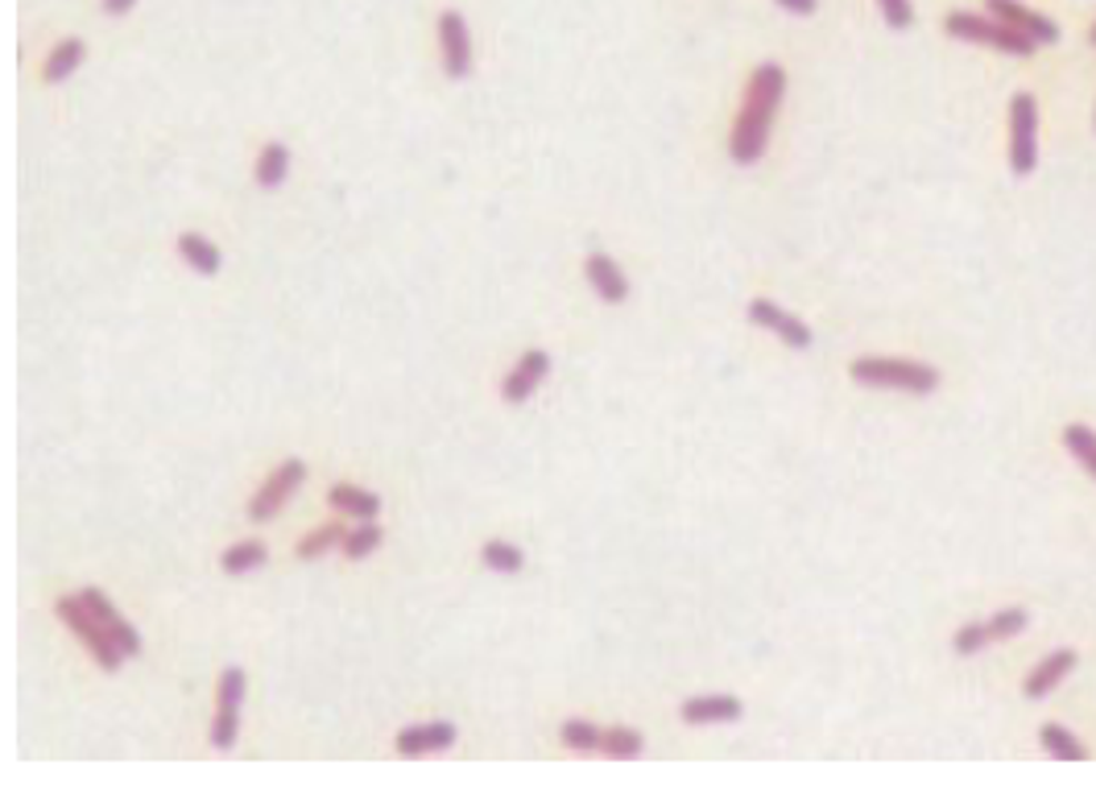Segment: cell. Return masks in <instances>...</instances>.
<instances>
[{
    "mask_svg": "<svg viewBox=\"0 0 1096 786\" xmlns=\"http://www.w3.org/2000/svg\"><path fill=\"white\" fill-rule=\"evenodd\" d=\"M646 749V737L637 733V728H604V742H601V754L616 757V762H630Z\"/></svg>",
    "mask_w": 1096,
    "mask_h": 786,
    "instance_id": "cell-26",
    "label": "cell"
},
{
    "mask_svg": "<svg viewBox=\"0 0 1096 786\" xmlns=\"http://www.w3.org/2000/svg\"><path fill=\"white\" fill-rule=\"evenodd\" d=\"M750 323L753 328H762V332L778 335L782 344H791V349H812V328L803 323L798 315H791L786 306H778L774 299H750Z\"/></svg>",
    "mask_w": 1096,
    "mask_h": 786,
    "instance_id": "cell-7",
    "label": "cell"
},
{
    "mask_svg": "<svg viewBox=\"0 0 1096 786\" xmlns=\"http://www.w3.org/2000/svg\"><path fill=\"white\" fill-rule=\"evenodd\" d=\"M302 481H306V464H302V460H285L282 468L257 488V497L249 501V517H253V522H270Z\"/></svg>",
    "mask_w": 1096,
    "mask_h": 786,
    "instance_id": "cell-8",
    "label": "cell"
},
{
    "mask_svg": "<svg viewBox=\"0 0 1096 786\" xmlns=\"http://www.w3.org/2000/svg\"><path fill=\"white\" fill-rule=\"evenodd\" d=\"M344 534L348 530L344 526H319V530H311L306 538L299 543V560H319V555H328L331 546H344Z\"/></svg>",
    "mask_w": 1096,
    "mask_h": 786,
    "instance_id": "cell-28",
    "label": "cell"
},
{
    "mask_svg": "<svg viewBox=\"0 0 1096 786\" xmlns=\"http://www.w3.org/2000/svg\"><path fill=\"white\" fill-rule=\"evenodd\" d=\"M741 699L736 696H687L678 704V716H683V725L691 728H704V725H728V720H741Z\"/></svg>",
    "mask_w": 1096,
    "mask_h": 786,
    "instance_id": "cell-12",
    "label": "cell"
},
{
    "mask_svg": "<svg viewBox=\"0 0 1096 786\" xmlns=\"http://www.w3.org/2000/svg\"><path fill=\"white\" fill-rule=\"evenodd\" d=\"M179 258L187 261V265H191L195 273H203V278L220 273V265H224L220 249H215L208 236H199V232H182V236H179Z\"/></svg>",
    "mask_w": 1096,
    "mask_h": 786,
    "instance_id": "cell-19",
    "label": "cell"
},
{
    "mask_svg": "<svg viewBox=\"0 0 1096 786\" xmlns=\"http://www.w3.org/2000/svg\"><path fill=\"white\" fill-rule=\"evenodd\" d=\"M241 699H244V671L228 666L215 687V720H211V745L215 749H232L237 745V728H241Z\"/></svg>",
    "mask_w": 1096,
    "mask_h": 786,
    "instance_id": "cell-6",
    "label": "cell"
},
{
    "mask_svg": "<svg viewBox=\"0 0 1096 786\" xmlns=\"http://www.w3.org/2000/svg\"><path fill=\"white\" fill-rule=\"evenodd\" d=\"M1072 666H1076V651H1052L1043 663H1035V671H1030L1026 683H1022V692L1030 699H1047L1055 687L1072 675Z\"/></svg>",
    "mask_w": 1096,
    "mask_h": 786,
    "instance_id": "cell-16",
    "label": "cell"
},
{
    "mask_svg": "<svg viewBox=\"0 0 1096 786\" xmlns=\"http://www.w3.org/2000/svg\"><path fill=\"white\" fill-rule=\"evenodd\" d=\"M285 174H290V145L285 141H270L265 150L257 153V182L273 191V187H282Z\"/></svg>",
    "mask_w": 1096,
    "mask_h": 786,
    "instance_id": "cell-20",
    "label": "cell"
},
{
    "mask_svg": "<svg viewBox=\"0 0 1096 786\" xmlns=\"http://www.w3.org/2000/svg\"><path fill=\"white\" fill-rule=\"evenodd\" d=\"M481 563L489 572H501V575H517L526 567V551L517 543H505V538H489L481 546Z\"/></svg>",
    "mask_w": 1096,
    "mask_h": 786,
    "instance_id": "cell-23",
    "label": "cell"
},
{
    "mask_svg": "<svg viewBox=\"0 0 1096 786\" xmlns=\"http://www.w3.org/2000/svg\"><path fill=\"white\" fill-rule=\"evenodd\" d=\"M889 30H911L915 26V4L911 0H877Z\"/></svg>",
    "mask_w": 1096,
    "mask_h": 786,
    "instance_id": "cell-31",
    "label": "cell"
},
{
    "mask_svg": "<svg viewBox=\"0 0 1096 786\" xmlns=\"http://www.w3.org/2000/svg\"><path fill=\"white\" fill-rule=\"evenodd\" d=\"M439 50H443V67L451 79H464L472 67V38H467V21L455 9L439 13Z\"/></svg>",
    "mask_w": 1096,
    "mask_h": 786,
    "instance_id": "cell-10",
    "label": "cell"
},
{
    "mask_svg": "<svg viewBox=\"0 0 1096 786\" xmlns=\"http://www.w3.org/2000/svg\"><path fill=\"white\" fill-rule=\"evenodd\" d=\"M778 9H786V13L795 17H812L820 9V0H778Z\"/></svg>",
    "mask_w": 1096,
    "mask_h": 786,
    "instance_id": "cell-32",
    "label": "cell"
},
{
    "mask_svg": "<svg viewBox=\"0 0 1096 786\" xmlns=\"http://www.w3.org/2000/svg\"><path fill=\"white\" fill-rule=\"evenodd\" d=\"M989 642H993L989 625H985V621H968V625H961L956 637H952V651L956 654H981Z\"/></svg>",
    "mask_w": 1096,
    "mask_h": 786,
    "instance_id": "cell-30",
    "label": "cell"
},
{
    "mask_svg": "<svg viewBox=\"0 0 1096 786\" xmlns=\"http://www.w3.org/2000/svg\"><path fill=\"white\" fill-rule=\"evenodd\" d=\"M261 563H270V546L261 543V538H244V543L228 546L224 555H220V567L228 575H244V572H257Z\"/></svg>",
    "mask_w": 1096,
    "mask_h": 786,
    "instance_id": "cell-21",
    "label": "cell"
},
{
    "mask_svg": "<svg viewBox=\"0 0 1096 786\" xmlns=\"http://www.w3.org/2000/svg\"><path fill=\"white\" fill-rule=\"evenodd\" d=\"M328 505L331 510H340V514H352V517H376L381 510V497L369 493V488H356V484H331L328 488Z\"/></svg>",
    "mask_w": 1096,
    "mask_h": 786,
    "instance_id": "cell-17",
    "label": "cell"
},
{
    "mask_svg": "<svg viewBox=\"0 0 1096 786\" xmlns=\"http://www.w3.org/2000/svg\"><path fill=\"white\" fill-rule=\"evenodd\" d=\"M79 62H83V42H79V38H62V42L54 46L50 54H46L42 79H46V83H62V79L76 71Z\"/></svg>",
    "mask_w": 1096,
    "mask_h": 786,
    "instance_id": "cell-22",
    "label": "cell"
},
{
    "mask_svg": "<svg viewBox=\"0 0 1096 786\" xmlns=\"http://www.w3.org/2000/svg\"><path fill=\"white\" fill-rule=\"evenodd\" d=\"M1088 42H1093V46H1096V26H1093V30H1088Z\"/></svg>",
    "mask_w": 1096,
    "mask_h": 786,
    "instance_id": "cell-34",
    "label": "cell"
},
{
    "mask_svg": "<svg viewBox=\"0 0 1096 786\" xmlns=\"http://www.w3.org/2000/svg\"><path fill=\"white\" fill-rule=\"evenodd\" d=\"M1009 167L1014 174H1030L1038 167V100L1030 91L1009 100Z\"/></svg>",
    "mask_w": 1096,
    "mask_h": 786,
    "instance_id": "cell-5",
    "label": "cell"
},
{
    "mask_svg": "<svg viewBox=\"0 0 1096 786\" xmlns=\"http://www.w3.org/2000/svg\"><path fill=\"white\" fill-rule=\"evenodd\" d=\"M1064 447L1076 455V464H1080L1088 476H1096V431L1084 423H1072L1064 426Z\"/></svg>",
    "mask_w": 1096,
    "mask_h": 786,
    "instance_id": "cell-24",
    "label": "cell"
},
{
    "mask_svg": "<svg viewBox=\"0 0 1096 786\" xmlns=\"http://www.w3.org/2000/svg\"><path fill=\"white\" fill-rule=\"evenodd\" d=\"M100 4H104V13L121 17V13H129V9H133L137 0H100Z\"/></svg>",
    "mask_w": 1096,
    "mask_h": 786,
    "instance_id": "cell-33",
    "label": "cell"
},
{
    "mask_svg": "<svg viewBox=\"0 0 1096 786\" xmlns=\"http://www.w3.org/2000/svg\"><path fill=\"white\" fill-rule=\"evenodd\" d=\"M985 9H989V17L1006 21L1009 30L1026 33L1030 42H1038V46H1055V42H1059V26H1055L1052 17H1043V13H1035V9H1026L1022 0H985Z\"/></svg>",
    "mask_w": 1096,
    "mask_h": 786,
    "instance_id": "cell-9",
    "label": "cell"
},
{
    "mask_svg": "<svg viewBox=\"0 0 1096 786\" xmlns=\"http://www.w3.org/2000/svg\"><path fill=\"white\" fill-rule=\"evenodd\" d=\"M398 754L406 757H422V754H439V749H451L455 745V725L451 720H435V725H410L398 733Z\"/></svg>",
    "mask_w": 1096,
    "mask_h": 786,
    "instance_id": "cell-14",
    "label": "cell"
},
{
    "mask_svg": "<svg viewBox=\"0 0 1096 786\" xmlns=\"http://www.w3.org/2000/svg\"><path fill=\"white\" fill-rule=\"evenodd\" d=\"M782 95H786V71H782L778 62H762L750 75L741 117L733 121V133H728V153H733L736 167H753L766 153L770 124L778 117Z\"/></svg>",
    "mask_w": 1096,
    "mask_h": 786,
    "instance_id": "cell-1",
    "label": "cell"
},
{
    "mask_svg": "<svg viewBox=\"0 0 1096 786\" xmlns=\"http://www.w3.org/2000/svg\"><path fill=\"white\" fill-rule=\"evenodd\" d=\"M551 373V356L542 349H530L522 361H517V369H513L510 377L501 381V397L510 402V406H522L526 397H534V390L542 385V377Z\"/></svg>",
    "mask_w": 1096,
    "mask_h": 786,
    "instance_id": "cell-11",
    "label": "cell"
},
{
    "mask_svg": "<svg viewBox=\"0 0 1096 786\" xmlns=\"http://www.w3.org/2000/svg\"><path fill=\"white\" fill-rule=\"evenodd\" d=\"M584 273H587V282H592V290L601 294V303L621 306L625 299H630V278L621 273V265H616L613 258L592 253V258L584 261Z\"/></svg>",
    "mask_w": 1096,
    "mask_h": 786,
    "instance_id": "cell-15",
    "label": "cell"
},
{
    "mask_svg": "<svg viewBox=\"0 0 1096 786\" xmlns=\"http://www.w3.org/2000/svg\"><path fill=\"white\" fill-rule=\"evenodd\" d=\"M989 637L993 642H1006V637H1018L1026 625H1030V617H1026V608H997L989 621Z\"/></svg>",
    "mask_w": 1096,
    "mask_h": 786,
    "instance_id": "cell-29",
    "label": "cell"
},
{
    "mask_svg": "<svg viewBox=\"0 0 1096 786\" xmlns=\"http://www.w3.org/2000/svg\"><path fill=\"white\" fill-rule=\"evenodd\" d=\"M54 613H59L62 625H67V629H71L83 646H88L91 658L104 666V671H121L124 651L112 642V637H108V629L100 625V617L83 605V596H59V601H54Z\"/></svg>",
    "mask_w": 1096,
    "mask_h": 786,
    "instance_id": "cell-4",
    "label": "cell"
},
{
    "mask_svg": "<svg viewBox=\"0 0 1096 786\" xmlns=\"http://www.w3.org/2000/svg\"><path fill=\"white\" fill-rule=\"evenodd\" d=\"M853 381L869 390H902V393H932L939 385V373L923 361H902V356H865L853 361Z\"/></svg>",
    "mask_w": 1096,
    "mask_h": 786,
    "instance_id": "cell-2",
    "label": "cell"
},
{
    "mask_svg": "<svg viewBox=\"0 0 1096 786\" xmlns=\"http://www.w3.org/2000/svg\"><path fill=\"white\" fill-rule=\"evenodd\" d=\"M381 534H385V530L376 526L373 517H364L361 526L344 534V546H340V551H344L348 560H364V555H373L376 546H381Z\"/></svg>",
    "mask_w": 1096,
    "mask_h": 786,
    "instance_id": "cell-27",
    "label": "cell"
},
{
    "mask_svg": "<svg viewBox=\"0 0 1096 786\" xmlns=\"http://www.w3.org/2000/svg\"><path fill=\"white\" fill-rule=\"evenodd\" d=\"M944 30L952 38H961V42H976V46H989V50H1002V54H1014V59H1030L1035 54V46L1026 33L1009 30L1006 21H997V17H981V13H956L944 17Z\"/></svg>",
    "mask_w": 1096,
    "mask_h": 786,
    "instance_id": "cell-3",
    "label": "cell"
},
{
    "mask_svg": "<svg viewBox=\"0 0 1096 786\" xmlns=\"http://www.w3.org/2000/svg\"><path fill=\"white\" fill-rule=\"evenodd\" d=\"M1038 745H1043V754H1052L1055 762H1088V745L1064 725L1038 728Z\"/></svg>",
    "mask_w": 1096,
    "mask_h": 786,
    "instance_id": "cell-18",
    "label": "cell"
},
{
    "mask_svg": "<svg viewBox=\"0 0 1096 786\" xmlns=\"http://www.w3.org/2000/svg\"><path fill=\"white\" fill-rule=\"evenodd\" d=\"M559 742L575 749V754H601V742H604V728L587 725V720H563L559 725Z\"/></svg>",
    "mask_w": 1096,
    "mask_h": 786,
    "instance_id": "cell-25",
    "label": "cell"
},
{
    "mask_svg": "<svg viewBox=\"0 0 1096 786\" xmlns=\"http://www.w3.org/2000/svg\"><path fill=\"white\" fill-rule=\"evenodd\" d=\"M79 596H83V605H88L91 613L100 617V625H104V629H108V637H112V642H117V646H121V651H124V658H129V654L141 651V637H137V629H133V625H129V621L121 617V613H117V605L108 601L104 592H100V588H83V592H79Z\"/></svg>",
    "mask_w": 1096,
    "mask_h": 786,
    "instance_id": "cell-13",
    "label": "cell"
}]
</instances>
